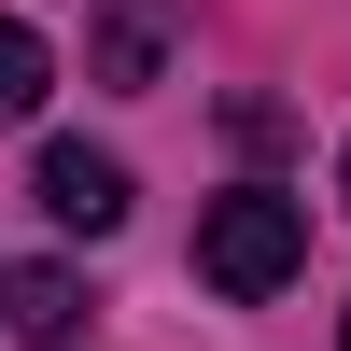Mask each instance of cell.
Masks as SVG:
<instances>
[{
    "label": "cell",
    "mask_w": 351,
    "mask_h": 351,
    "mask_svg": "<svg viewBox=\"0 0 351 351\" xmlns=\"http://www.w3.org/2000/svg\"><path fill=\"white\" fill-rule=\"evenodd\" d=\"M295 267H309V197L239 183V197L197 211V281H211V295H281Z\"/></svg>",
    "instance_id": "1"
},
{
    "label": "cell",
    "mask_w": 351,
    "mask_h": 351,
    "mask_svg": "<svg viewBox=\"0 0 351 351\" xmlns=\"http://www.w3.org/2000/svg\"><path fill=\"white\" fill-rule=\"evenodd\" d=\"M28 197H43V211L71 225V239H112V225H127V169H112V155H84V141H43Z\"/></svg>",
    "instance_id": "2"
},
{
    "label": "cell",
    "mask_w": 351,
    "mask_h": 351,
    "mask_svg": "<svg viewBox=\"0 0 351 351\" xmlns=\"http://www.w3.org/2000/svg\"><path fill=\"white\" fill-rule=\"evenodd\" d=\"M0 324H14V337H43V351H56V337H71V324H84V281H71V267H14V281H0Z\"/></svg>",
    "instance_id": "3"
},
{
    "label": "cell",
    "mask_w": 351,
    "mask_h": 351,
    "mask_svg": "<svg viewBox=\"0 0 351 351\" xmlns=\"http://www.w3.org/2000/svg\"><path fill=\"white\" fill-rule=\"evenodd\" d=\"M43 84H56L43 28H28V14H0V127H28V112H43Z\"/></svg>",
    "instance_id": "4"
},
{
    "label": "cell",
    "mask_w": 351,
    "mask_h": 351,
    "mask_svg": "<svg viewBox=\"0 0 351 351\" xmlns=\"http://www.w3.org/2000/svg\"><path fill=\"white\" fill-rule=\"evenodd\" d=\"M337 351H351V309H337Z\"/></svg>",
    "instance_id": "5"
},
{
    "label": "cell",
    "mask_w": 351,
    "mask_h": 351,
    "mask_svg": "<svg viewBox=\"0 0 351 351\" xmlns=\"http://www.w3.org/2000/svg\"><path fill=\"white\" fill-rule=\"evenodd\" d=\"M337 197H351V155H337Z\"/></svg>",
    "instance_id": "6"
}]
</instances>
